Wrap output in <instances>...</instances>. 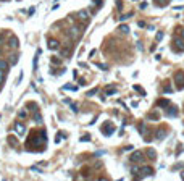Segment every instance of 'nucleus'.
<instances>
[{
    "mask_svg": "<svg viewBox=\"0 0 184 181\" xmlns=\"http://www.w3.org/2000/svg\"><path fill=\"white\" fill-rule=\"evenodd\" d=\"M157 42H160V41H162V39H163V31H158V32H157Z\"/></svg>",
    "mask_w": 184,
    "mask_h": 181,
    "instance_id": "a211bd4d",
    "label": "nucleus"
},
{
    "mask_svg": "<svg viewBox=\"0 0 184 181\" xmlns=\"http://www.w3.org/2000/svg\"><path fill=\"white\" fill-rule=\"evenodd\" d=\"M36 123H37V125H41V123H42V116L39 115V113L36 115Z\"/></svg>",
    "mask_w": 184,
    "mask_h": 181,
    "instance_id": "4be33fe9",
    "label": "nucleus"
},
{
    "mask_svg": "<svg viewBox=\"0 0 184 181\" xmlns=\"http://www.w3.org/2000/svg\"><path fill=\"white\" fill-rule=\"evenodd\" d=\"M15 131H16L20 136H24L26 134V126L21 125V123H15Z\"/></svg>",
    "mask_w": 184,
    "mask_h": 181,
    "instance_id": "6e6552de",
    "label": "nucleus"
},
{
    "mask_svg": "<svg viewBox=\"0 0 184 181\" xmlns=\"http://www.w3.org/2000/svg\"><path fill=\"white\" fill-rule=\"evenodd\" d=\"M132 16V13H128V15H121L120 16V20H128V18H131Z\"/></svg>",
    "mask_w": 184,
    "mask_h": 181,
    "instance_id": "412c9836",
    "label": "nucleus"
},
{
    "mask_svg": "<svg viewBox=\"0 0 184 181\" xmlns=\"http://www.w3.org/2000/svg\"><path fill=\"white\" fill-rule=\"evenodd\" d=\"M3 81H5V71H2V70H0V84L3 83Z\"/></svg>",
    "mask_w": 184,
    "mask_h": 181,
    "instance_id": "aec40b11",
    "label": "nucleus"
},
{
    "mask_svg": "<svg viewBox=\"0 0 184 181\" xmlns=\"http://www.w3.org/2000/svg\"><path fill=\"white\" fill-rule=\"evenodd\" d=\"M97 90H99V89H97V87H95V89L89 90V92H87V95H89V97H90V95H94V94H95V92H97Z\"/></svg>",
    "mask_w": 184,
    "mask_h": 181,
    "instance_id": "b1692460",
    "label": "nucleus"
},
{
    "mask_svg": "<svg viewBox=\"0 0 184 181\" xmlns=\"http://www.w3.org/2000/svg\"><path fill=\"white\" fill-rule=\"evenodd\" d=\"M78 18H79L81 21H87V18H89V13H87L86 10H83V11H78Z\"/></svg>",
    "mask_w": 184,
    "mask_h": 181,
    "instance_id": "9b49d317",
    "label": "nucleus"
},
{
    "mask_svg": "<svg viewBox=\"0 0 184 181\" xmlns=\"http://www.w3.org/2000/svg\"><path fill=\"white\" fill-rule=\"evenodd\" d=\"M8 45H10L11 49H18V45H20V42H18V37L11 36V37H10V42H8Z\"/></svg>",
    "mask_w": 184,
    "mask_h": 181,
    "instance_id": "9d476101",
    "label": "nucleus"
},
{
    "mask_svg": "<svg viewBox=\"0 0 184 181\" xmlns=\"http://www.w3.org/2000/svg\"><path fill=\"white\" fill-rule=\"evenodd\" d=\"M167 136H168V131H167V129L158 128V129H157V133H155V139L157 141H163Z\"/></svg>",
    "mask_w": 184,
    "mask_h": 181,
    "instance_id": "423d86ee",
    "label": "nucleus"
},
{
    "mask_svg": "<svg viewBox=\"0 0 184 181\" xmlns=\"http://www.w3.org/2000/svg\"><path fill=\"white\" fill-rule=\"evenodd\" d=\"M105 92H107V94H108V95H110V94H111V95H113V94H115V92H116V90H115V87H110V86H108V87H107V90H105Z\"/></svg>",
    "mask_w": 184,
    "mask_h": 181,
    "instance_id": "dca6fc26",
    "label": "nucleus"
},
{
    "mask_svg": "<svg viewBox=\"0 0 184 181\" xmlns=\"http://www.w3.org/2000/svg\"><path fill=\"white\" fill-rule=\"evenodd\" d=\"M157 104H158V107H163V108H167L168 105H170V100H167V99H160V100L157 102Z\"/></svg>",
    "mask_w": 184,
    "mask_h": 181,
    "instance_id": "f8f14e48",
    "label": "nucleus"
},
{
    "mask_svg": "<svg viewBox=\"0 0 184 181\" xmlns=\"http://www.w3.org/2000/svg\"><path fill=\"white\" fill-rule=\"evenodd\" d=\"M68 36H70V37H73V39L79 37V36H81V28H78L76 25L70 26V29H68Z\"/></svg>",
    "mask_w": 184,
    "mask_h": 181,
    "instance_id": "f03ea898",
    "label": "nucleus"
},
{
    "mask_svg": "<svg viewBox=\"0 0 184 181\" xmlns=\"http://www.w3.org/2000/svg\"><path fill=\"white\" fill-rule=\"evenodd\" d=\"M174 84H176V89L181 90L184 87V73L183 71H179V73L174 74Z\"/></svg>",
    "mask_w": 184,
    "mask_h": 181,
    "instance_id": "f257e3e1",
    "label": "nucleus"
},
{
    "mask_svg": "<svg viewBox=\"0 0 184 181\" xmlns=\"http://www.w3.org/2000/svg\"><path fill=\"white\" fill-rule=\"evenodd\" d=\"M47 47H49L50 50H57V49H60V42L53 37H49L47 39Z\"/></svg>",
    "mask_w": 184,
    "mask_h": 181,
    "instance_id": "39448f33",
    "label": "nucleus"
},
{
    "mask_svg": "<svg viewBox=\"0 0 184 181\" xmlns=\"http://www.w3.org/2000/svg\"><path fill=\"white\" fill-rule=\"evenodd\" d=\"M181 37L184 39V29H181Z\"/></svg>",
    "mask_w": 184,
    "mask_h": 181,
    "instance_id": "cd10ccee",
    "label": "nucleus"
},
{
    "mask_svg": "<svg viewBox=\"0 0 184 181\" xmlns=\"http://www.w3.org/2000/svg\"><path fill=\"white\" fill-rule=\"evenodd\" d=\"M8 141H10V144H11V146H16V139H15L13 136H11V138H8Z\"/></svg>",
    "mask_w": 184,
    "mask_h": 181,
    "instance_id": "5701e85b",
    "label": "nucleus"
},
{
    "mask_svg": "<svg viewBox=\"0 0 184 181\" xmlns=\"http://www.w3.org/2000/svg\"><path fill=\"white\" fill-rule=\"evenodd\" d=\"M173 44H174V47H176L179 52H184V39L183 37H176Z\"/></svg>",
    "mask_w": 184,
    "mask_h": 181,
    "instance_id": "0eeeda50",
    "label": "nucleus"
},
{
    "mask_svg": "<svg viewBox=\"0 0 184 181\" xmlns=\"http://www.w3.org/2000/svg\"><path fill=\"white\" fill-rule=\"evenodd\" d=\"M62 138H63V134H57V142H60V141H62Z\"/></svg>",
    "mask_w": 184,
    "mask_h": 181,
    "instance_id": "393cba45",
    "label": "nucleus"
},
{
    "mask_svg": "<svg viewBox=\"0 0 184 181\" xmlns=\"http://www.w3.org/2000/svg\"><path fill=\"white\" fill-rule=\"evenodd\" d=\"M0 70H2V71H7L8 70V63L5 62V60H0Z\"/></svg>",
    "mask_w": 184,
    "mask_h": 181,
    "instance_id": "ddd939ff",
    "label": "nucleus"
},
{
    "mask_svg": "<svg viewBox=\"0 0 184 181\" xmlns=\"http://www.w3.org/2000/svg\"><path fill=\"white\" fill-rule=\"evenodd\" d=\"M150 118H152V120H158V115H157V113H152V116H150Z\"/></svg>",
    "mask_w": 184,
    "mask_h": 181,
    "instance_id": "a878e982",
    "label": "nucleus"
},
{
    "mask_svg": "<svg viewBox=\"0 0 184 181\" xmlns=\"http://www.w3.org/2000/svg\"><path fill=\"white\" fill-rule=\"evenodd\" d=\"M18 62V55H11L10 57V65H16Z\"/></svg>",
    "mask_w": 184,
    "mask_h": 181,
    "instance_id": "2eb2a0df",
    "label": "nucleus"
},
{
    "mask_svg": "<svg viewBox=\"0 0 184 181\" xmlns=\"http://www.w3.org/2000/svg\"><path fill=\"white\" fill-rule=\"evenodd\" d=\"M18 116H20L21 120H24L26 116H28V112H26L24 108H23V110H20V112H18Z\"/></svg>",
    "mask_w": 184,
    "mask_h": 181,
    "instance_id": "4468645a",
    "label": "nucleus"
},
{
    "mask_svg": "<svg viewBox=\"0 0 184 181\" xmlns=\"http://www.w3.org/2000/svg\"><path fill=\"white\" fill-rule=\"evenodd\" d=\"M139 28H146V23H144V21H139Z\"/></svg>",
    "mask_w": 184,
    "mask_h": 181,
    "instance_id": "bb28decb",
    "label": "nucleus"
},
{
    "mask_svg": "<svg viewBox=\"0 0 184 181\" xmlns=\"http://www.w3.org/2000/svg\"><path fill=\"white\" fill-rule=\"evenodd\" d=\"M176 113H178V107L176 105H168L167 107V115L168 116H176Z\"/></svg>",
    "mask_w": 184,
    "mask_h": 181,
    "instance_id": "1a4fd4ad",
    "label": "nucleus"
},
{
    "mask_svg": "<svg viewBox=\"0 0 184 181\" xmlns=\"http://www.w3.org/2000/svg\"><path fill=\"white\" fill-rule=\"evenodd\" d=\"M153 170L150 167H141L139 168V178H146V176H152Z\"/></svg>",
    "mask_w": 184,
    "mask_h": 181,
    "instance_id": "7ed1b4c3",
    "label": "nucleus"
},
{
    "mask_svg": "<svg viewBox=\"0 0 184 181\" xmlns=\"http://www.w3.org/2000/svg\"><path fill=\"white\" fill-rule=\"evenodd\" d=\"M147 155H149V159H150V160H155V150H149V154H147Z\"/></svg>",
    "mask_w": 184,
    "mask_h": 181,
    "instance_id": "f3484780",
    "label": "nucleus"
},
{
    "mask_svg": "<svg viewBox=\"0 0 184 181\" xmlns=\"http://www.w3.org/2000/svg\"><path fill=\"white\" fill-rule=\"evenodd\" d=\"M131 162H134V163H142L144 162V155H142V152H132L131 154Z\"/></svg>",
    "mask_w": 184,
    "mask_h": 181,
    "instance_id": "20e7f679",
    "label": "nucleus"
},
{
    "mask_svg": "<svg viewBox=\"0 0 184 181\" xmlns=\"http://www.w3.org/2000/svg\"><path fill=\"white\" fill-rule=\"evenodd\" d=\"M120 31H121V32H129V28L126 25H121V26H120Z\"/></svg>",
    "mask_w": 184,
    "mask_h": 181,
    "instance_id": "6ab92c4d",
    "label": "nucleus"
}]
</instances>
